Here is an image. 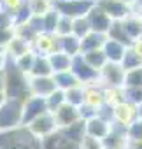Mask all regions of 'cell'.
Listing matches in <instances>:
<instances>
[{
	"label": "cell",
	"instance_id": "cell-1",
	"mask_svg": "<svg viewBox=\"0 0 142 149\" xmlns=\"http://www.w3.org/2000/svg\"><path fill=\"white\" fill-rule=\"evenodd\" d=\"M4 93L7 98H19L25 100L30 97V90H28V76L25 72H21L16 65L14 60L7 56V61L4 65Z\"/></svg>",
	"mask_w": 142,
	"mask_h": 149
},
{
	"label": "cell",
	"instance_id": "cell-2",
	"mask_svg": "<svg viewBox=\"0 0 142 149\" xmlns=\"http://www.w3.org/2000/svg\"><path fill=\"white\" fill-rule=\"evenodd\" d=\"M0 149H40V139H37L25 125L0 130Z\"/></svg>",
	"mask_w": 142,
	"mask_h": 149
},
{
	"label": "cell",
	"instance_id": "cell-3",
	"mask_svg": "<svg viewBox=\"0 0 142 149\" xmlns=\"http://www.w3.org/2000/svg\"><path fill=\"white\" fill-rule=\"evenodd\" d=\"M23 125V100L6 98L0 104V130H11Z\"/></svg>",
	"mask_w": 142,
	"mask_h": 149
},
{
	"label": "cell",
	"instance_id": "cell-4",
	"mask_svg": "<svg viewBox=\"0 0 142 149\" xmlns=\"http://www.w3.org/2000/svg\"><path fill=\"white\" fill-rule=\"evenodd\" d=\"M95 0H53V7L58 14L67 18H79L86 16V13L93 7Z\"/></svg>",
	"mask_w": 142,
	"mask_h": 149
},
{
	"label": "cell",
	"instance_id": "cell-5",
	"mask_svg": "<svg viewBox=\"0 0 142 149\" xmlns=\"http://www.w3.org/2000/svg\"><path fill=\"white\" fill-rule=\"evenodd\" d=\"M30 49L35 54H46L49 56L54 51H60V37L51 32H39L30 40Z\"/></svg>",
	"mask_w": 142,
	"mask_h": 149
},
{
	"label": "cell",
	"instance_id": "cell-6",
	"mask_svg": "<svg viewBox=\"0 0 142 149\" xmlns=\"http://www.w3.org/2000/svg\"><path fill=\"white\" fill-rule=\"evenodd\" d=\"M98 83L100 86H123L125 84V68L121 63L107 61L98 70Z\"/></svg>",
	"mask_w": 142,
	"mask_h": 149
},
{
	"label": "cell",
	"instance_id": "cell-7",
	"mask_svg": "<svg viewBox=\"0 0 142 149\" xmlns=\"http://www.w3.org/2000/svg\"><path fill=\"white\" fill-rule=\"evenodd\" d=\"M70 70H72V74L77 77V81H79L81 84H93V83H98V70H95L91 65H88L81 54L72 56Z\"/></svg>",
	"mask_w": 142,
	"mask_h": 149
},
{
	"label": "cell",
	"instance_id": "cell-8",
	"mask_svg": "<svg viewBox=\"0 0 142 149\" xmlns=\"http://www.w3.org/2000/svg\"><path fill=\"white\" fill-rule=\"evenodd\" d=\"M37 139H44V137H47L49 133H53L54 130H58V126H56V121H54V116H53V112H49V111H46L44 114H40L39 118H35V119H32L28 125H25Z\"/></svg>",
	"mask_w": 142,
	"mask_h": 149
},
{
	"label": "cell",
	"instance_id": "cell-9",
	"mask_svg": "<svg viewBox=\"0 0 142 149\" xmlns=\"http://www.w3.org/2000/svg\"><path fill=\"white\" fill-rule=\"evenodd\" d=\"M95 4L114 21V19H125L126 16H130L132 13H135L133 6H128L119 0H95Z\"/></svg>",
	"mask_w": 142,
	"mask_h": 149
},
{
	"label": "cell",
	"instance_id": "cell-10",
	"mask_svg": "<svg viewBox=\"0 0 142 149\" xmlns=\"http://www.w3.org/2000/svg\"><path fill=\"white\" fill-rule=\"evenodd\" d=\"M135 119H137V105L135 104H132L128 100H123V102H119L118 105L112 107V123L114 125L126 128Z\"/></svg>",
	"mask_w": 142,
	"mask_h": 149
},
{
	"label": "cell",
	"instance_id": "cell-11",
	"mask_svg": "<svg viewBox=\"0 0 142 149\" xmlns=\"http://www.w3.org/2000/svg\"><path fill=\"white\" fill-rule=\"evenodd\" d=\"M46 111H47L46 98H44V97L30 95L28 98L23 100V125H28L32 119L39 118V116L44 114Z\"/></svg>",
	"mask_w": 142,
	"mask_h": 149
},
{
	"label": "cell",
	"instance_id": "cell-12",
	"mask_svg": "<svg viewBox=\"0 0 142 149\" xmlns=\"http://www.w3.org/2000/svg\"><path fill=\"white\" fill-rule=\"evenodd\" d=\"M28 90H30V95L46 98L49 93L56 90V84H54L53 76H37V77L28 76Z\"/></svg>",
	"mask_w": 142,
	"mask_h": 149
},
{
	"label": "cell",
	"instance_id": "cell-13",
	"mask_svg": "<svg viewBox=\"0 0 142 149\" xmlns=\"http://www.w3.org/2000/svg\"><path fill=\"white\" fill-rule=\"evenodd\" d=\"M40 149H81V146L68 140L60 130H54L47 137L40 139Z\"/></svg>",
	"mask_w": 142,
	"mask_h": 149
},
{
	"label": "cell",
	"instance_id": "cell-14",
	"mask_svg": "<svg viewBox=\"0 0 142 149\" xmlns=\"http://www.w3.org/2000/svg\"><path fill=\"white\" fill-rule=\"evenodd\" d=\"M86 19L90 23L91 32H98V33H105L111 26V21H112L97 4H93V7L86 13Z\"/></svg>",
	"mask_w": 142,
	"mask_h": 149
},
{
	"label": "cell",
	"instance_id": "cell-15",
	"mask_svg": "<svg viewBox=\"0 0 142 149\" xmlns=\"http://www.w3.org/2000/svg\"><path fill=\"white\" fill-rule=\"evenodd\" d=\"M53 116H54V121H56L58 130H60V128H65V126H68V125H72L74 121H77V119L81 118L79 109H77L76 105L67 104V102H63V104L53 112Z\"/></svg>",
	"mask_w": 142,
	"mask_h": 149
},
{
	"label": "cell",
	"instance_id": "cell-16",
	"mask_svg": "<svg viewBox=\"0 0 142 149\" xmlns=\"http://www.w3.org/2000/svg\"><path fill=\"white\" fill-rule=\"evenodd\" d=\"M102 146L109 149H126L128 147V139H126V128L118 126L112 123L111 132L102 139Z\"/></svg>",
	"mask_w": 142,
	"mask_h": 149
},
{
	"label": "cell",
	"instance_id": "cell-17",
	"mask_svg": "<svg viewBox=\"0 0 142 149\" xmlns=\"http://www.w3.org/2000/svg\"><path fill=\"white\" fill-rule=\"evenodd\" d=\"M112 128V123L111 121H105L102 119L100 116H93L90 119H86V135L88 137H93V139H104Z\"/></svg>",
	"mask_w": 142,
	"mask_h": 149
},
{
	"label": "cell",
	"instance_id": "cell-18",
	"mask_svg": "<svg viewBox=\"0 0 142 149\" xmlns=\"http://www.w3.org/2000/svg\"><path fill=\"white\" fill-rule=\"evenodd\" d=\"M83 104L93 109H98L104 104V93H102V86L100 83H93V84H84V93H83ZM81 104V105H83Z\"/></svg>",
	"mask_w": 142,
	"mask_h": 149
},
{
	"label": "cell",
	"instance_id": "cell-19",
	"mask_svg": "<svg viewBox=\"0 0 142 149\" xmlns=\"http://www.w3.org/2000/svg\"><path fill=\"white\" fill-rule=\"evenodd\" d=\"M60 132L68 139V140H72L76 144H81L83 139L86 137V119L79 118L77 121H74L72 125H68L65 128H60Z\"/></svg>",
	"mask_w": 142,
	"mask_h": 149
},
{
	"label": "cell",
	"instance_id": "cell-20",
	"mask_svg": "<svg viewBox=\"0 0 142 149\" xmlns=\"http://www.w3.org/2000/svg\"><path fill=\"white\" fill-rule=\"evenodd\" d=\"M105 56H107V61H114V63H121L123 56H125V51H126V46H123L121 42L118 40H112V39H107L102 46Z\"/></svg>",
	"mask_w": 142,
	"mask_h": 149
},
{
	"label": "cell",
	"instance_id": "cell-21",
	"mask_svg": "<svg viewBox=\"0 0 142 149\" xmlns=\"http://www.w3.org/2000/svg\"><path fill=\"white\" fill-rule=\"evenodd\" d=\"M28 76H30V77H37V76H53V68H51L49 58H47L46 54H35Z\"/></svg>",
	"mask_w": 142,
	"mask_h": 149
},
{
	"label": "cell",
	"instance_id": "cell-22",
	"mask_svg": "<svg viewBox=\"0 0 142 149\" xmlns=\"http://www.w3.org/2000/svg\"><path fill=\"white\" fill-rule=\"evenodd\" d=\"M28 51H30V42L21 39V37H18V35H13V39L6 46V54L9 58H18L21 54L28 53Z\"/></svg>",
	"mask_w": 142,
	"mask_h": 149
},
{
	"label": "cell",
	"instance_id": "cell-23",
	"mask_svg": "<svg viewBox=\"0 0 142 149\" xmlns=\"http://www.w3.org/2000/svg\"><path fill=\"white\" fill-rule=\"evenodd\" d=\"M105 40H107L105 33L90 32L81 39V53H86V51H91V49H100Z\"/></svg>",
	"mask_w": 142,
	"mask_h": 149
},
{
	"label": "cell",
	"instance_id": "cell-24",
	"mask_svg": "<svg viewBox=\"0 0 142 149\" xmlns=\"http://www.w3.org/2000/svg\"><path fill=\"white\" fill-rule=\"evenodd\" d=\"M60 51H63L70 58L76 56V54H81V39H77L72 33L60 37Z\"/></svg>",
	"mask_w": 142,
	"mask_h": 149
},
{
	"label": "cell",
	"instance_id": "cell-25",
	"mask_svg": "<svg viewBox=\"0 0 142 149\" xmlns=\"http://www.w3.org/2000/svg\"><path fill=\"white\" fill-rule=\"evenodd\" d=\"M105 35H107V39L118 40V42H121V44L126 46V47L132 44V39L126 35V32H125V28H123V25H121V19L111 21V26H109V30L105 32Z\"/></svg>",
	"mask_w": 142,
	"mask_h": 149
},
{
	"label": "cell",
	"instance_id": "cell-26",
	"mask_svg": "<svg viewBox=\"0 0 142 149\" xmlns=\"http://www.w3.org/2000/svg\"><path fill=\"white\" fill-rule=\"evenodd\" d=\"M53 79H54V84L58 90H68V88H72V86H77L81 84L77 81V77L72 74V70H63V72H54L53 74Z\"/></svg>",
	"mask_w": 142,
	"mask_h": 149
},
{
	"label": "cell",
	"instance_id": "cell-27",
	"mask_svg": "<svg viewBox=\"0 0 142 149\" xmlns=\"http://www.w3.org/2000/svg\"><path fill=\"white\" fill-rule=\"evenodd\" d=\"M47 58H49V63H51L53 74H54V72L70 70V63H72V58H70L68 54H65L63 51H54V53H51Z\"/></svg>",
	"mask_w": 142,
	"mask_h": 149
},
{
	"label": "cell",
	"instance_id": "cell-28",
	"mask_svg": "<svg viewBox=\"0 0 142 149\" xmlns=\"http://www.w3.org/2000/svg\"><path fill=\"white\" fill-rule=\"evenodd\" d=\"M102 93H104V104L109 107H114L125 100L123 86H102Z\"/></svg>",
	"mask_w": 142,
	"mask_h": 149
},
{
	"label": "cell",
	"instance_id": "cell-29",
	"mask_svg": "<svg viewBox=\"0 0 142 149\" xmlns=\"http://www.w3.org/2000/svg\"><path fill=\"white\" fill-rule=\"evenodd\" d=\"M121 25L126 32V35L133 40L137 37H140V25H142V19L137 16V13H132L130 16H126L125 19H121Z\"/></svg>",
	"mask_w": 142,
	"mask_h": 149
},
{
	"label": "cell",
	"instance_id": "cell-30",
	"mask_svg": "<svg viewBox=\"0 0 142 149\" xmlns=\"http://www.w3.org/2000/svg\"><path fill=\"white\" fill-rule=\"evenodd\" d=\"M81 56L84 58V61L88 65H91L95 70H100L105 63H107V56L104 53V49H91V51H86V53H81Z\"/></svg>",
	"mask_w": 142,
	"mask_h": 149
},
{
	"label": "cell",
	"instance_id": "cell-31",
	"mask_svg": "<svg viewBox=\"0 0 142 149\" xmlns=\"http://www.w3.org/2000/svg\"><path fill=\"white\" fill-rule=\"evenodd\" d=\"M65 93V102L70 104V105H76L79 107L83 104V93H84V84H77V86H72L63 91Z\"/></svg>",
	"mask_w": 142,
	"mask_h": 149
},
{
	"label": "cell",
	"instance_id": "cell-32",
	"mask_svg": "<svg viewBox=\"0 0 142 149\" xmlns=\"http://www.w3.org/2000/svg\"><path fill=\"white\" fill-rule=\"evenodd\" d=\"M90 32H91V28H90V23H88L86 16L72 18V35H76L77 39H83Z\"/></svg>",
	"mask_w": 142,
	"mask_h": 149
},
{
	"label": "cell",
	"instance_id": "cell-33",
	"mask_svg": "<svg viewBox=\"0 0 142 149\" xmlns=\"http://www.w3.org/2000/svg\"><path fill=\"white\" fill-rule=\"evenodd\" d=\"M123 86H135V88H142V65L130 68L125 72V84Z\"/></svg>",
	"mask_w": 142,
	"mask_h": 149
},
{
	"label": "cell",
	"instance_id": "cell-34",
	"mask_svg": "<svg viewBox=\"0 0 142 149\" xmlns=\"http://www.w3.org/2000/svg\"><path fill=\"white\" fill-rule=\"evenodd\" d=\"M140 65H142V58H140L137 53H133L132 47L128 46L126 51H125V56H123V60H121V67H123L125 72H126V70L135 68V67H140Z\"/></svg>",
	"mask_w": 142,
	"mask_h": 149
},
{
	"label": "cell",
	"instance_id": "cell-35",
	"mask_svg": "<svg viewBox=\"0 0 142 149\" xmlns=\"http://www.w3.org/2000/svg\"><path fill=\"white\" fill-rule=\"evenodd\" d=\"M33 58H35V53L30 49L28 53H25V54H21V56H18V58H13L14 60V65L21 70V72H25L26 76L30 74V68H32V63H33Z\"/></svg>",
	"mask_w": 142,
	"mask_h": 149
},
{
	"label": "cell",
	"instance_id": "cell-36",
	"mask_svg": "<svg viewBox=\"0 0 142 149\" xmlns=\"http://www.w3.org/2000/svg\"><path fill=\"white\" fill-rule=\"evenodd\" d=\"M63 102H65V93H63V90H58V88L46 97V105H47L49 112H54Z\"/></svg>",
	"mask_w": 142,
	"mask_h": 149
},
{
	"label": "cell",
	"instance_id": "cell-37",
	"mask_svg": "<svg viewBox=\"0 0 142 149\" xmlns=\"http://www.w3.org/2000/svg\"><path fill=\"white\" fill-rule=\"evenodd\" d=\"M126 139L128 142H142V121L135 119L126 126Z\"/></svg>",
	"mask_w": 142,
	"mask_h": 149
},
{
	"label": "cell",
	"instance_id": "cell-38",
	"mask_svg": "<svg viewBox=\"0 0 142 149\" xmlns=\"http://www.w3.org/2000/svg\"><path fill=\"white\" fill-rule=\"evenodd\" d=\"M26 2H28L32 14H35V16H42L53 7V2H49V0H26Z\"/></svg>",
	"mask_w": 142,
	"mask_h": 149
},
{
	"label": "cell",
	"instance_id": "cell-39",
	"mask_svg": "<svg viewBox=\"0 0 142 149\" xmlns=\"http://www.w3.org/2000/svg\"><path fill=\"white\" fill-rule=\"evenodd\" d=\"M58 11L54 7H51L46 14H42V21H44V32H51L54 33V28H56V23H58Z\"/></svg>",
	"mask_w": 142,
	"mask_h": 149
},
{
	"label": "cell",
	"instance_id": "cell-40",
	"mask_svg": "<svg viewBox=\"0 0 142 149\" xmlns=\"http://www.w3.org/2000/svg\"><path fill=\"white\" fill-rule=\"evenodd\" d=\"M54 33L58 37H63V35L72 33V18H67V16H61L60 14L58 23H56V28H54Z\"/></svg>",
	"mask_w": 142,
	"mask_h": 149
},
{
	"label": "cell",
	"instance_id": "cell-41",
	"mask_svg": "<svg viewBox=\"0 0 142 149\" xmlns=\"http://www.w3.org/2000/svg\"><path fill=\"white\" fill-rule=\"evenodd\" d=\"M123 93H125V100L139 105L142 104V88H135V86H123Z\"/></svg>",
	"mask_w": 142,
	"mask_h": 149
},
{
	"label": "cell",
	"instance_id": "cell-42",
	"mask_svg": "<svg viewBox=\"0 0 142 149\" xmlns=\"http://www.w3.org/2000/svg\"><path fill=\"white\" fill-rule=\"evenodd\" d=\"M23 4H25V0H0V9L6 11V13H9L14 18V14L19 11V7Z\"/></svg>",
	"mask_w": 142,
	"mask_h": 149
},
{
	"label": "cell",
	"instance_id": "cell-43",
	"mask_svg": "<svg viewBox=\"0 0 142 149\" xmlns=\"http://www.w3.org/2000/svg\"><path fill=\"white\" fill-rule=\"evenodd\" d=\"M79 146H81V149H104L100 139H93V137H88V135L83 139V142Z\"/></svg>",
	"mask_w": 142,
	"mask_h": 149
},
{
	"label": "cell",
	"instance_id": "cell-44",
	"mask_svg": "<svg viewBox=\"0 0 142 149\" xmlns=\"http://www.w3.org/2000/svg\"><path fill=\"white\" fill-rule=\"evenodd\" d=\"M0 26L2 28H14V18L2 9H0Z\"/></svg>",
	"mask_w": 142,
	"mask_h": 149
},
{
	"label": "cell",
	"instance_id": "cell-45",
	"mask_svg": "<svg viewBox=\"0 0 142 149\" xmlns=\"http://www.w3.org/2000/svg\"><path fill=\"white\" fill-rule=\"evenodd\" d=\"M14 35V28H2L0 26V46H7V42L13 39Z\"/></svg>",
	"mask_w": 142,
	"mask_h": 149
},
{
	"label": "cell",
	"instance_id": "cell-46",
	"mask_svg": "<svg viewBox=\"0 0 142 149\" xmlns=\"http://www.w3.org/2000/svg\"><path fill=\"white\" fill-rule=\"evenodd\" d=\"M130 47H132V51H133V53H137V54L142 58V37L133 39V40H132V44H130Z\"/></svg>",
	"mask_w": 142,
	"mask_h": 149
},
{
	"label": "cell",
	"instance_id": "cell-47",
	"mask_svg": "<svg viewBox=\"0 0 142 149\" xmlns=\"http://www.w3.org/2000/svg\"><path fill=\"white\" fill-rule=\"evenodd\" d=\"M6 61H7V54H6V53H2V51H0V68H4Z\"/></svg>",
	"mask_w": 142,
	"mask_h": 149
},
{
	"label": "cell",
	"instance_id": "cell-48",
	"mask_svg": "<svg viewBox=\"0 0 142 149\" xmlns=\"http://www.w3.org/2000/svg\"><path fill=\"white\" fill-rule=\"evenodd\" d=\"M4 83H6V77H4V68H0V91H4Z\"/></svg>",
	"mask_w": 142,
	"mask_h": 149
},
{
	"label": "cell",
	"instance_id": "cell-49",
	"mask_svg": "<svg viewBox=\"0 0 142 149\" xmlns=\"http://www.w3.org/2000/svg\"><path fill=\"white\" fill-rule=\"evenodd\" d=\"M137 119H140V121H142V104H139V105H137Z\"/></svg>",
	"mask_w": 142,
	"mask_h": 149
},
{
	"label": "cell",
	"instance_id": "cell-50",
	"mask_svg": "<svg viewBox=\"0 0 142 149\" xmlns=\"http://www.w3.org/2000/svg\"><path fill=\"white\" fill-rule=\"evenodd\" d=\"M135 13H137V16L142 19V6H140V7H135Z\"/></svg>",
	"mask_w": 142,
	"mask_h": 149
},
{
	"label": "cell",
	"instance_id": "cell-51",
	"mask_svg": "<svg viewBox=\"0 0 142 149\" xmlns=\"http://www.w3.org/2000/svg\"><path fill=\"white\" fill-rule=\"evenodd\" d=\"M119 2H125L128 6H135V0H119Z\"/></svg>",
	"mask_w": 142,
	"mask_h": 149
},
{
	"label": "cell",
	"instance_id": "cell-52",
	"mask_svg": "<svg viewBox=\"0 0 142 149\" xmlns=\"http://www.w3.org/2000/svg\"><path fill=\"white\" fill-rule=\"evenodd\" d=\"M6 98H7V97H6V93H4V91H0V104H2Z\"/></svg>",
	"mask_w": 142,
	"mask_h": 149
},
{
	"label": "cell",
	"instance_id": "cell-53",
	"mask_svg": "<svg viewBox=\"0 0 142 149\" xmlns=\"http://www.w3.org/2000/svg\"><path fill=\"white\" fill-rule=\"evenodd\" d=\"M142 6V0H135V6L133 7H140Z\"/></svg>",
	"mask_w": 142,
	"mask_h": 149
},
{
	"label": "cell",
	"instance_id": "cell-54",
	"mask_svg": "<svg viewBox=\"0 0 142 149\" xmlns=\"http://www.w3.org/2000/svg\"><path fill=\"white\" fill-rule=\"evenodd\" d=\"M140 37H142V25H140Z\"/></svg>",
	"mask_w": 142,
	"mask_h": 149
},
{
	"label": "cell",
	"instance_id": "cell-55",
	"mask_svg": "<svg viewBox=\"0 0 142 149\" xmlns=\"http://www.w3.org/2000/svg\"><path fill=\"white\" fill-rule=\"evenodd\" d=\"M104 149H109V147H104Z\"/></svg>",
	"mask_w": 142,
	"mask_h": 149
},
{
	"label": "cell",
	"instance_id": "cell-56",
	"mask_svg": "<svg viewBox=\"0 0 142 149\" xmlns=\"http://www.w3.org/2000/svg\"><path fill=\"white\" fill-rule=\"evenodd\" d=\"M49 2H53V0H49Z\"/></svg>",
	"mask_w": 142,
	"mask_h": 149
}]
</instances>
